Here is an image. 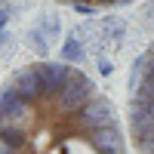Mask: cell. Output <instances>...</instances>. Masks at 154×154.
Here are the masks:
<instances>
[{"instance_id":"obj_1","label":"cell","mask_w":154,"mask_h":154,"mask_svg":"<svg viewBox=\"0 0 154 154\" xmlns=\"http://www.w3.org/2000/svg\"><path fill=\"white\" fill-rule=\"evenodd\" d=\"M0 154H126V139L93 77L37 59L0 83Z\"/></svg>"},{"instance_id":"obj_2","label":"cell","mask_w":154,"mask_h":154,"mask_svg":"<svg viewBox=\"0 0 154 154\" xmlns=\"http://www.w3.org/2000/svg\"><path fill=\"white\" fill-rule=\"evenodd\" d=\"M130 139L139 154H154V40L136 56L126 83Z\"/></svg>"},{"instance_id":"obj_3","label":"cell","mask_w":154,"mask_h":154,"mask_svg":"<svg viewBox=\"0 0 154 154\" xmlns=\"http://www.w3.org/2000/svg\"><path fill=\"white\" fill-rule=\"evenodd\" d=\"M56 3L68 6V9H77L83 16H93V12H105V9H117V6H130L136 0H56Z\"/></svg>"},{"instance_id":"obj_4","label":"cell","mask_w":154,"mask_h":154,"mask_svg":"<svg viewBox=\"0 0 154 154\" xmlns=\"http://www.w3.org/2000/svg\"><path fill=\"white\" fill-rule=\"evenodd\" d=\"M99 31H102V40L105 43H123L126 40V22L120 16H102Z\"/></svg>"},{"instance_id":"obj_5","label":"cell","mask_w":154,"mask_h":154,"mask_svg":"<svg viewBox=\"0 0 154 154\" xmlns=\"http://www.w3.org/2000/svg\"><path fill=\"white\" fill-rule=\"evenodd\" d=\"M62 62H68V65H80V62H86V46L80 43V37L71 34L68 40H62Z\"/></svg>"},{"instance_id":"obj_6","label":"cell","mask_w":154,"mask_h":154,"mask_svg":"<svg viewBox=\"0 0 154 154\" xmlns=\"http://www.w3.org/2000/svg\"><path fill=\"white\" fill-rule=\"evenodd\" d=\"M25 40H28V46L37 53V59H46L49 56V43H46V34L40 28H31L28 34H25Z\"/></svg>"},{"instance_id":"obj_7","label":"cell","mask_w":154,"mask_h":154,"mask_svg":"<svg viewBox=\"0 0 154 154\" xmlns=\"http://www.w3.org/2000/svg\"><path fill=\"white\" fill-rule=\"evenodd\" d=\"M37 28H40L46 37H59V31H62V25H59V19L53 16V12H43L40 19H37Z\"/></svg>"},{"instance_id":"obj_8","label":"cell","mask_w":154,"mask_h":154,"mask_svg":"<svg viewBox=\"0 0 154 154\" xmlns=\"http://www.w3.org/2000/svg\"><path fill=\"white\" fill-rule=\"evenodd\" d=\"M139 25L154 34V3H145L142 9H139Z\"/></svg>"},{"instance_id":"obj_9","label":"cell","mask_w":154,"mask_h":154,"mask_svg":"<svg viewBox=\"0 0 154 154\" xmlns=\"http://www.w3.org/2000/svg\"><path fill=\"white\" fill-rule=\"evenodd\" d=\"M111 71H114V65H111V59H105V56H102V59H99V74H105V77H108Z\"/></svg>"},{"instance_id":"obj_10","label":"cell","mask_w":154,"mask_h":154,"mask_svg":"<svg viewBox=\"0 0 154 154\" xmlns=\"http://www.w3.org/2000/svg\"><path fill=\"white\" fill-rule=\"evenodd\" d=\"M6 22H9V9L0 3V34H3V28H6Z\"/></svg>"}]
</instances>
